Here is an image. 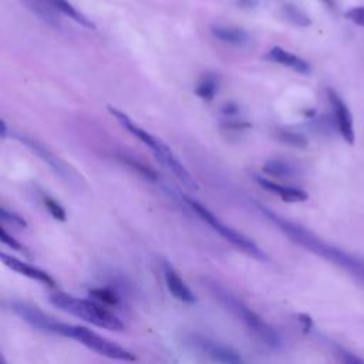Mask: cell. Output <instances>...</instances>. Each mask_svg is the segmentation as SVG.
I'll return each mask as SVG.
<instances>
[{
  "label": "cell",
  "mask_w": 364,
  "mask_h": 364,
  "mask_svg": "<svg viewBox=\"0 0 364 364\" xmlns=\"http://www.w3.org/2000/svg\"><path fill=\"white\" fill-rule=\"evenodd\" d=\"M164 277H165V283H166L169 293L175 299H178L179 301H183V303H188V304L195 303V300H196L195 294L188 287V284L182 280V277L178 274V272L173 269L172 264L164 263Z\"/></svg>",
  "instance_id": "cell-12"
},
{
  "label": "cell",
  "mask_w": 364,
  "mask_h": 364,
  "mask_svg": "<svg viewBox=\"0 0 364 364\" xmlns=\"http://www.w3.org/2000/svg\"><path fill=\"white\" fill-rule=\"evenodd\" d=\"M63 337L73 338L77 343L85 346L87 348L92 350L94 353H97L100 355H104L107 358L119 360V361H125V363L135 361V355L129 350H127V348L118 346L117 343L94 333L92 330H90L84 326H75V324L65 323Z\"/></svg>",
  "instance_id": "cell-3"
},
{
  "label": "cell",
  "mask_w": 364,
  "mask_h": 364,
  "mask_svg": "<svg viewBox=\"0 0 364 364\" xmlns=\"http://www.w3.org/2000/svg\"><path fill=\"white\" fill-rule=\"evenodd\" d=\"M262 169L269 176H274L279 179H290L297 173L296 168L291 164L282 159H270L263 165Z\"/></svg>",
  "instance_id": "cell-15"
},
{
  "label": "cell",
  "mask_w": 364,
  "mask_h": 364,
  "mask_svg": "<svg viewBox=\"0 0 364 364\" xmlns=\"http://www.w3.org/2000/svg\"><path fill=\"white\" fill-rule=\"evenodd\" d=\"M186 203L191 206V209L205 222L208 223L215 232H218L222 237H225L228 242H230L233 246H236L237 249H240L242 252H245L246 255L257 259V260H266V255L264 252L253 242L250 240L247 236H245L243 233L237 232L236 229L228 226L226 223H223L220 219H218L208 208H205L202 203L191 199V198H185Z\"/></svg>",
  "instance_id": "cell-4"
},
{
  "label": "cell",
  "mask_w": 364,
  "mask_h": 364,
  "mask_svg": "<svg viewBox=\"0 0 364 364\" xmlns=\"http://www.w3.org/2000/svg\"><path fill=\"white\" fill-rule=\"evenodd\" d=\"M212 34L222 43H226L235 47H246L250 43V36L243 28H239V27L213 26Z\"/></svg>",
  "instance_id": "cell-14"
},
{
  "label": "cell",
  "mask_w": 364,
  "mask_h": 364,
  "mask_svg": "<svg viewBox=\"0 0 364 364\" xmlns=\"http://www.w3.org/2000/svg\"><path fill=\"white\" fill-rule=\"evenodd\" d=\"M287 17L289 18H291L296 24H299V26H307L310 21H309V18H307V16L304 14V13H301L299 9H296V7H287Z\"/></svg>",
  "instance_id": "cell-24"
},
{
  "label": "cell",
  "mask_w": 364,
  "mask_h": 364,
  "mask_svg": "<svg viewBox=\"0 0 364 364\" xmlns=\"http://www.w3.org/2000/svg\"><path fill=\"white\" fill-rule=\"evenodd\" d=\"M88 293L102 306H117L119 303L118 294L108 287H95L91 289Z\"/></svg>",
  "instance_id": "cell-18"
},
{
  "label": "cell",
  "mask_w": 364,
  "mask_h": 364,
  "mask_svg": "<svg viewBox=\"0 0 364 364\" xmlns=\"http://www.w3.org/2000/svg\"><path fill=\"white\" fill-rule=\"evenodd\" d=\"M9 309L36 330L53 333V334H58V336H63V333H64L65 323L55 320L54 317L41 311L37 306H31L28 303L20 301V300H10Z\"/></svg>",
  "instance_id": "cell-5"
},
{
  "label": "cell",
  "mask_w": 364,
  "mask_h": 364,
  "mask_svg": "<svg viewBox=\"0 0 364 364\" xmlns=\"http://www.w3.org/2000/svg\"><path fill=\"white\" fill-rule=\"evenodd\" d=\"M1 260H3V263L9 269H11L13 272H16V273H18V274H21L24 277H28L31 280L40 282V283H43V284H46L48 287H54L55 286V280L46 270H43V269H40L37 266H33V264H30L27 262H23V260H20V259H17V257H14L11 255H7L4 252L1 253Z\"/></svg>",
  "instance_id": "cell-10"
},
{
  "label": "cell",
  "mask_w": 364,
  "mask_h": 364,
  "mask_svg": "<svg viewBox=\"0 0 364 364\" xmlns=\"http://www.w3.org/2000/svg\"><path fill=\"white\" fill-rule=\"evenodd\" d=\"M0 125H1V131H0V135H1V138H6V132H7V128H6V124H4V121H3V119L0 121Z\"/></svg>",
  "instance_id": "cell-27"
},
{
  "label": "cell",
  "mask_w": 364,
  "mask_h": 364,
  "mask_svg": "<svg viewBox=\"0 0 364 364\" xmlns=\"http://www.w3.org/2000/svg\"><path fill=\"white\" fill-rule=\"evenodd\" d=\"M195 344L203 354H206L215 363H219V364H245L242 355L237 351L232 350L230 347H228L225 344H220L218 341L208 340V338H203V337L196 338Z\"/></svg>",
  "instance_id": "cell-9"
},
{
  "label": "cell",
  "mask_w": 364,
  "mask_h": 364,
  "mask_svg": "<svg viewBox=\"0 0 364 364\" xmlns=\"http://www.w3.org/2000/svg\"><path fill=\"white\" fill-rule=\"evenodd\" d=\"M340 357H341L343 364H364L363 358H360V357H357L353 353L346 351V350L340 351Z\"/></svg>",
  "instance_id": "cell-25"
},
{
  "label": "cell",
  "mask_w": 364,
  "mask_h": 364,
  "mask_svg": "<svg viewBox=\"0 0 364 364\" xmlns=\"http://www.w3.org/2000/svg\"><path fill=\"white\" fill-rule=\"evenodd\" d=\"M43 202H44V206L47 208V210L50 212V215L54 218V219H57V220H60V222H64L65 220V210H64V208L55 200V199H53V198H50V196H44L43 198Z\"/></svg>",
  "instance_id": "cell-20"
},
{
  "label": "cell",
  "mask_w": 364,
  "mask_h": 364,
  "mask_svg": "<svg viewBox=\"0 0 364 364\" xmlns=\"http://www.w3.org/2000/svg\"><path fill=\"white\" fill-rule=\"evenodd\" d=\"M277 139L282 144H286L289 146L293 148H304L307 146V138L301 134V132H296V131H279L277 132Z\"/></svg>",
  "instance_id": "cell-19"
},
{
  "label": "cell",
  "mask_w": 364,
  "mask_h": 364,
  "mask_svg": "<svg viewBox=\"0 0 364 364\" xmlns=\"http://www.w3.org/2000/svg\"><path fill=\"white\" fill-rule=\"evenodd\" d=\"M264 60L270 61V63H276L279 65H283V67H287L299 74H309L310 73V64L300 58L299 55L279 47V46H274L272 47L266 54H264Z\"/></svg>",
  "instance_id": "cell-11"
},
{
  "label": "cell",
  "mask_w": 364,
  "mask_h": 364,
  "mask_svg": "<svg viewBox=\"0 0 364 364\" xmlns=\"http://www.w3.org/2000/svg\"><path fill=\"white\" fill-rule=\"evenodd\" d=\"M210 290L215 294V297L219 300V303L222 306H225V309L228 311H230L237 320H240L246 328L256 336L262 343L276 348L280 346V337L276 333V330L273 327H270L259 314H256L253 310H250L243 301H240L236 296H233L230 291H228L226 289H223L222 286L212 283L210 284Z\"/></svg>",
  "instance_id": "cell-2"
},
{
  "label": "cell",
  "mask_w": 364,
  "mask_h": 364,
  "mask_svg": "<svg viewBox=\"0 0 364 364\" xmlns=\"http://www.w3.org/2000/svg\"><path fill=\"white\" fill-rule=\"evenodd\" d=\"M152 152L155 155V158L165 166L168 168L178 179L179 182H182L183 186H186L188 189H198V183L193 179V176L189 173V171L178 161V158L173 155V152L169 149V146L158 139V142L155 144V146L152 148Z\"/></svg>",
  "instance_id": "cell-7"
},
{
  "label": "cell",
  "mask_w": 364,
  "mask_h": 364,
  "mask_svg": "<svg viewBox=\"0 0 364 364\" xmlns=\"http://www.w3.org/2000/svg\"><path fill=\"white\" fill-rule=\"evenodd\" d=\"M48 1L53 4V7H54L57 11H60V13H63L64 16L73 18V20L77 21L78 24H81V26H84V27H87V28H95V24H94L88 17H85L82 13H80V11H78L71 3H68L67 0H48Z\"/></svg>",
  "instance_id": "cell-16"
},
{
  "label": "cell",
  "mask_w": 364,
  "mask_h": 364,
  "mask_svg": "<svg viewBox=\"0 0 364 364\" xmlns=\"http://www.w3.org/2000/svg\"><path fill=\"white\" fill-rule=\"evenodd\" d=\"M297 320H299V323H300L303 331H309V330L311 328V326H313V320H311L310 316H307V314H299V316H297Z\"/></svg>",
  "instance_id": "cell-26"
},
{
  "label": "cell",
  "mask_w": 364,
  "mask_h": 364,
  "mask_svg": "<svg viewBox=\"0 0 364 364\" xmlns=\"http://www.w3.org/2000/svg\"><path fill=\"white\" fill-rule=\"evenodd\" d=\"M346 18L357 26L364 27V7H354L346 11Z\"/></svg>",
  "instance_id": "cell-23"
},
{
  "label": "cell",
  "mask_w": 364,
  "mask_h": 364,
  "mask_svg": "<svg viewBox=\"0 0 364 364\" xmlns=\"http://www.w3.org/2000/svg\"><path fill=\"white\" fill-rule=\"evenodd\" d=\"M17 136H18V139H20L23 144H26L27 146H30V148L34 151V154H37L43 161H46V162L54 169V172L58 173L61 178L67 179L68 182H73V181L80 179V175H78L68 164H65L63 159L57 158L54 154H51V152H50L48 149H46L43 145H40L38 142H36V141H33V139H30V138H27V136H21V135H17Z\"/></svg>",
  "instance_id": "cell-8"
},
{
  "label": "cell",
  "mask_w": 364,
  "mask_h": 364,
  "mask_svg": "<svg viewBox=\"0 0 364 364\" xmlns=\"http://www.w3.org/2000/svg\"><path fill=\"white\" fill-rule=\"evenodd\" d=\"M0 240H1L7 247H10L11 250H16V252H20V253H26V247H24L17 239H14L11 235H9L4 228L0 229Z\"/></svg>",
  "instance_id": "cell-22"
},
{
  "label": "cell",
  "mask_w": 364,
  "mask_h": 364,
  "mask_svg": "<svg viewBox=\"0 0 364 364\" xmlns=\"http://www.w3.org/2000/svg\"><path fill=\"white\" fill-rule=\"evenodd\" d=\"M0 218H1L3 222H7V223H10L11 226H16V228H26L27 226V222L24 220V218L14 213L13 210H7L6 208H1Z\"/></svg>",
  "instance_id": "cell-21"
},
{
  "label": "cell",
  "mask_w": 364,
  "mask_h": 364,
  "mask_svg": "<svg viewBox=\"0 0 364 364\" xmlns=\"http://www.w3.org/2000/svg\"><path fill=\"white\" fill-rule=\"evenodd\" d=\"M48 300L54 307L97 327L114 331H121L125 327L124 323L114 313H111L98 301L78 299L67 293H54L48 297Z\"/></svg>",
  "instance_id": "cell-1"
},
{
  "label": "cell",
  "mask_w": 364,
  "mask_h": 364,
  "mask_svg": "<svg viewBox=\"0 0 364 364\" xmlns=\"http://www.w3.org/2000/svg\"><path fill=\"white\" fill-rule=\"evenodd\" d=\"M327 98L333 111V121L334 127L337 128L341 138L353 145L355 141L354 134V124H353V115L347 107V104L341 100V97L331 88H327Z\"/></svg>",
  "instance_id": "cell-6"
},
{
  "label": "cell",
  "mask_w": 364,
  "mask_h": 364,
  "mask_svg": "<svg viewBox=\"0 0 364 364\" xmlns=\"http://www.w3.org/2000/svg\"><path fill=\"white\" fill-rule=\"evenodd\" d=\"M218 87H219V81L215 74H203L196 84L195 92L200 100L212 101L215 94L218 92Z\"/></svg>",
  "instance_id": "cell-17"
},
{
  "label": "cell",
  "mask_w": 364,
  "mask_h": 364,
  "mask_svg": "<svg viewBox=\"0 0 364 364\" xmlns=\"http://www.w3.org/2000/svg\"><path fill=\"white\" fill-rule=\"evenodd\" d=\"M256 181L262 188H264L266 191L277 195L284 202H291V203L293 202H303L309 198L307 192L303 191L301 188L282 185V183H277V182H273V181H269V179L260 178V176H256Z\"/></svg>",
  "instance_id": "cell-13"
},
{
  "label": "cell",
  "mask_w": 364,
  "mask_h": 364,
  "mask_svg": "<svg viewBox=\"0 0 364 364\" xmlns=\"http://www.w3.org/2000/svg\"><path fill=\"white\" fill-rule=\"evenodd\" d=\"M0 364H7V363H6V358H4V355H1V363H0Z\"/></svg>",
  "instance_id": "cell-28"
}]
</instances>
